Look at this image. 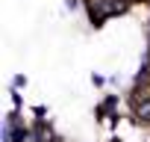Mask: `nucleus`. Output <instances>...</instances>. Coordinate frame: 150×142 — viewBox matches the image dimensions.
Here are the masks:
<instances>
[{
    "label": "nucleus",
    "mask_w": 150,
    "mask_h": 142,
    "mask_svg": "<svg viewBox=\"0 0 150 142\" xmlns=\"http://www.w3.org/2000/svg\"><path fill=\"white\" fill-rule=\"evenodd\" d=\"M121 6H124V3H100L97 21H103V18H106V15H112V12H121Z\"/></svg>",
    "instance_id": "obj_1"
},
{
    "label": "nucleus",
    "mask_w": 150,
    "mask_h": 142,
    "mask_svg": "<svg viewBox=\"0 0 150 142\" xmlns=\"http://www.w3.org/2000/svg\"><path fill=\"white\" fill-rule=\"evenodd\" d=\"M135 113H138V118H141V121H150V101H141Z\"/></svg>",
    "instance_id": "obj_2"
}]
</instances>
